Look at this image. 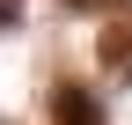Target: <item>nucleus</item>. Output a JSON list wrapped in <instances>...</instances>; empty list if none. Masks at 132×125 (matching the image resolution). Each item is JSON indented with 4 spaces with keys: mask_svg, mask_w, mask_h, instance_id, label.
Here are the masks:
<instances>
[{
    "mask_svg": "<svg viewBox=\"0 0 132 125\" xmlns=\"http://www.w3.org/2000/svg\"><path fill=\"white\" fill-rule=\"evenodd\" d=\"M52 125H110V118H103V103H95L81 81H59L52 88Z\"/></svg>",
    "mask_w": 132,
    "mask_h": 125,
    "instance_id": "nucleus-1",
    "label": "nucleus"
},
{
    "mask_svg": "<svg viewBox=\"0 0 132 125\" xmlns=\"http://www.w3.org/2000/svg\"><path fill=\"white\" fill-rule=\"evenodd\" d=\"M22 22V0H0V29H15Z\"/></svg>",
    "mask_w": 132,
    "mask_h": 125,
    "instance_id": "nucleus-3",
    "label": "nucleus"
},
{
    "mask_svg": "<svg viewBox=\"0 0 132 125\" xmlns=\"http://www.w3.org/2000/svg\"><path fill=\"white\" fill-rule=\"evenodd\" d=\"M103 74H110V81H132V22H118L103 37Z\"/></svg>",
    "mask_w": 132,
    "mask_h": 125,
    "instance_id": "nucleus-2",
    "label": "nucleus"
},
{
    "mask_svg": "<svg viewBox=\"0 0 132 125\" xmlns=\"http://www.w3.org/2000/svg\"><path fill=\"white\" fill-rule=\"evenodd\" d=\"M66 7H118V0H66Z\"/></svg>",
    "mask_w": 132,
    "mask_h": 125,
    "instance_id": "nucleus-4",
    "label": "nucleus"
}]
</instances>
